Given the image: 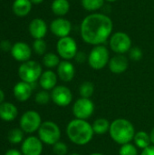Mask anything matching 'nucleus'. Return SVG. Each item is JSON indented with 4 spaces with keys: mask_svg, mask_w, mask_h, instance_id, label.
Returning <instances> with one entry per match:
<instances>
[{
    "mask_svg": "<svg viewBox=\"0 0 154 155\" xmlns=\"http://www.w3.org/2000/svg\"><path fill=\"white\" fill-rule=\"evenodd\" d=\"M113 24L110 16L104 14H91L84 18L80 33L83 40L92 45L105 43L112 35Z\"/></svg>",
    "mask_w": 154,
    "mask_h": 155,
    "instance_id": "f257e3e1",
    "label": "nucleus"
},
{
    "mask_svg": "<svg viewBox=\"0 0 154 155\" xmlns=\"http://www.w3.org/2000/svg\"><path fill=\"white\" fill-rule=\"evenodd\" d=\"M66 134L69 140L76 145H85L93 137V130L87 120L74 119L66 126Z\"/></svg>",
    "mask_w": 154,
    "mask_h": 155,
    "instance_id": "f03ea898",
    "label": "nucleus"
},
{
    "mask_svg": "<svg viewBox=\"0 0 154 155\" xmlns=\"http://www.w3.org/2000/svg\"><path fill=\"white\" fill-rule=\"evenodd\" d=\"M135 133L133 124L127 119L118 118L111 123L109 130L110 136L113 142L120 145L133 141Z\"/></svg>",
    "mask_w": 154,
    "mask_h": 155,
    "instance_id": "7ed1b4c3",
    "label": "nucleus"
},
{
    "mask_svg": "<svg viewBox=\"0 0 154 155\" xmlns=\"http://www.w3.org/2000/svg\"><path fill=\"white\" fill-rule=\"evenodd\" d=\"M38 138L42 141L43 143L47 145H54L60 141L61 130L59 126L54 122H44L38 129Z\"/></svg>",
    "mask_w": 154,
    "mask_h": 155,
    "instance_id": "20e7f679",
    "label": "nucleus"
},
{
    "mask_svg": "<svg viewBox=\"0 0 154 155\" xmlns=\"http://www.w3.org/2000/svg\"><path fill=\"white\" fill-rule=\"evenodd\" d=\"M42 66L35 61H26L23 63L18 69V75L23 82L28 84L35 83L42 75Z\"/></svg>",
    "mask_w": 154,
    "mask_h": 155,
    "instance_id": "39448f33",
    "label": "nucleus"
},
{
    "mask_svg": "<svg viewBox=\"0 0 154 155\" xmlns=\"http://www.w3.org/2000/svg\"><path fill=\"white\" fill-rule=\"evenodd\" d=\"M109 51L103 45H95L88 55V64L93 70L104 68L109 64Z\"/></svg>",
    "mask_w": 154,
    "mask_h": 155,
    "instance_id": "423d86ee",
    "label": "nucleus"
},
{
    "mask_svg": "<svg viewBox=\"0 0 154 155\" xmlns=\"http://www.w3.org/2000/svg\"><path fill=\"white\" fill-rule=\"evenodd\" d=\"M56 51L58 55L64 60H72L75 57L78 52L76 41L71 36L59 38L56 44Z\"/></svg>",
    "mask_w": 154,
    "mask_h": 155,
    "instance_id": "0eeeda50",
    "label": "nucleus"
},
{
    "mask_svg": "<svg viewBox=\"0 0 154 155\" xmlns=\"http://www.w3.org/2000/svg\"><path fill=\"white\" fill-rule=\"evenodd\" d=\"M110 47L117 54H123L131 50L132 39L124 32H116L110 37Z\"/></svg>",
    "mask_w": 154,
    "mask_h": 155,
    "instance_id": "6e6552de",
    "label": "nucleus"
},
{
    "mask_svg": "<svg viewBox=\"0 0 154 155\" xmlns=\"http://www.w3.org/2000/svg\"><path fill=\"white\" fill-rule=\"evenodd\" d=\"M73 114L76 119L87 120L94 112L93 102L89 98H79L73 104Z\"/></svg>",
    "mask_w": 154,
    "mask_h": 155,
    "instance_id": "1a4fd4ad",
    "label": "nucleus"
},
{
    "mask_svg": "<svg viewBox=\"0 0 154 155\" xmlns=\"http://www.w3.org/2000/svg\"><path fill=\"white\" fill-rule=\"evenodd\" d=\"M42 124V119L40 114L35 111H27L25 112L20 119V127L21 130L27 134H32L35 131H38Z\"/></svg>",
    "mask_w": 154,
    "mask_h": 155,
    "instance_id": "9d476101",
    "label": "nucleus"
},
{
    "mask_svg": "<svg viewBox=\"0 0 154 155\" xmlns=\"http://www.w3.org/2000/svg\"><path fill=\"white\" fill-rule=\"evenodd\" d=\"M51 99L57 106L66 107L73 101V94L68 87L64 85H57L52 90Z\"/></svg>",
    "mask_w": 154,
    "mask_h": 155,
    "instance_id": "9b49d317",
    "label": "nucleus"
},
{
    "mask_svg": "<svg viewBox=\"0 0 154 155\" xmlns=\"http://www.w3.org/2000/svg\"><path fill=\"white\" fill-rule=\"evenodd\" d=\"M50 30L55 36L59 38L69 36L72 31V24L68 19L58 17L53 20L50 24Z\"/></svg>",
    "mask_w": 154,
    "mask_h": 155,
    "instance_id": "f8f14e48",
    "label": "nucleus"
},
{
    "mask_svg": "<svg viewBox=\"0 0 154 155\" xmlns=\"http://www.w3.org/2000/svg\"><path fill=\"white\" fill-rule=\"evenodd\" d=\"M23 155H41L43 152V143L35 136L27 137L22 144Z\"/></svg>",
    "mask_w": 154,
    "mask_h": 155,
    "instance_id": "ddd939ff",
    "label": "nucleus"
},
{
    "mask_svg": "<svg viewBox=\"0 0 154 155\" xmlns=\"http://www.w3.org/2000/svg\"><path fill=\"white\" fill-rule=\"evenodd\" d=\"M11 54L15 60L25 63L29 61L32 55V49L25 42H16L12 45Z\"/></svg>",
    "mask_w": 154,
    "mask_h": 155,
    "instance_id": "4468645a",
    "label": "nucleus"
},
{
    "mask_svg": "<svg viewBox=\"0 0 154 155\" xmlns=\"http://www.w3.org/2000/svg\"><path fill=\"white\" fill-rule=\"evenodd\" d=\"M109 69L113 74H120L124 73L129 67L128 58L123 54H116L113 56L108 64Z\"/></svg>",
    "mask_w": 154,
    "mask_h": 155,
    "instance_id": "2eb2a0df",
    "label": "nucleus"
},
{
    "mask_svg": "<svg viewBox=\"0 0 154 155\" xmlns=\"http://www.w3.org/2000/svg\"><path fill=\"white\" fill-rule=\"evenodd\" d=\"M75 75V68L70 61H61L57 66V76L64 83L71 82Z\"/></svg>",
    "mask_w": 154,
    "mask_h": 155,
    "instance_id": "dca6fc26",
    "label": "nucleus"
},
{
    "mask_svg": "<svg viewBox=\"0 0 154 155\" xmlns=\"http://www.w3.org/2000/svg\"><path fill=\"white\" fill-rule=\"evenodd\" d=\"M29 33L34 39H43L47 33V25L42 18H34L29 25Z\"/></svg>",
    "mask_w": 154,
    "mask_h": 155,
    "instance_id": "f3484780",
    "label": "nucleus"
},
{
    "mask_svg": "<svg viewBox=\"0 0 154 155\" xmlns=\"http://www.w3.org/2000/svg\"><path fill=\"white\" fill-rule=\"evenodd\" d=\"M32 91H33V88L31 86V84L21 81L15 85L14 95L18 101L25 102V101H27L31 97Z\"/></svg>",
    "mask_w": 154,
    "mask_h": 155,
    "instance_id": "a211bd4d",
    "label": "nucleus"
},
{
    "mask_svg": "<svg viewBox=\"0 0 154 155\" xmlns=\"http://www.w3.org/2000/svg\"><path fill=\"white\" fill-rule=\"evenodd\" d=\"M57 79H58V76L54 72H53L51 70H47V71L44 72L42 74V75L40 76L39 84L45 91L53 90L56 86Z\"/></svg>",
    "mask_w": 154,
    "mask_h": 155,
    "instance_id": "6ab92c4d",
    "label": "nucleus"
},
{
    "mask_svg": "<svg viewBox=\"0 0 154 155\" xmlns=\"http://www.w3.org/2000/svg\"><path fill=\"white\" fill-rule=\"evenodd\" d=\"M18 114L17 108L11 103L4 102L0 104V118L5 122L14 121Z\"/></svg>",
    "mask_w": 154,
    "mask_h": 155,
    "instance_id": "aec40b11",
    "label": "nucleus"
},
{
    "mask_svg": "<svg viewBox=\"0 0 154 155\" xmlns=\"http://www.w3.org/2000/svg\"><path fill=\"white\" fill-rule=\"evenodd\" d=\"M32 3L30 0H15L13 3V12L19 17L27 15L32 9Z\"/></svg>",
    "mask_w": 154,
    "mask_h": 155,
    "instance_id": "412c9836",
    "label": "nucleus"
},
{
    "mask_svg": "<svg viewBox=\"0 0 154 155\" xmlns=\"http://www.w3.org/2000/svg\"><path fill=\"white\" fill-rule=\"evenodd\" d=\"M51 9L55 15L63 17L69 12L70 3L68 0H54L51 5Z\"/></svg>",
    "mask_w": 154,
    "mask_h": 155,
    "instance_id": "4be33fe9",
    "label": "nucleus"
},
{
    "mask_svg": "<svg viewBox=\"0 0 154 155\" xmlns=\"http://www.w3.org/2000/svg\"><path fill=\"white\" fill-rule=\"evenodd\" d=\"M133 142H134V144L136 145V147L139 149H142V150L152 145L150 134H148L144 131H139V132L135 133Z\"/></svg>",
    "mask_w": 154,
    "mask_h": 155,
    "instance_id": "5701e85b",
    "label": "nucleus"
},
{
    "mask_svg": "<svg viewBox=\"0 0 154 155\" xmlns=\"http://www.w3.org/2000/svg\"><path fill=\"white\" fill-rule=\"evenodd\" d=\"M110 125H111L110 122L105 118H98L92 124L94 134H98V135H103L109 133Z\"/></svg>",
    "mask_w": 154,
    "mask_h": 155,
    "instance_id": "b1692460",
    "label": "nucleus"
},
{
    "mask_svg": "<svg viewBox=\"0 0 154 155\" xmlns=\"http://www.w3.org/2000/svg\"><path fill=\"white\" fill-rule=\"evenodd\" d=\"M94 94V84L90 81L84 82L79 86V94L83 98H91Z\"/></svg>",
    "mask_w": 154,
    "mask_h": 155,
    "instance_id": "393cba45",
    "label": "nucleus"
},
{
    "mask_svg": "<svg viewBox=\"0 0 154 155\" xmlns=\"http://www.w3.org/2000/svg\"><path fill=\"white\" fill-rule=\"evenodd\" d=\"M60 56L54 53H47L43 57V64L47 68L57 67L60 64Z\"/></svg>",
    "mask_w": 154,
    "mask_h": 155,
    "instance_id": "a878e982",
    "label": "nucleus"
},
{
    "mask_svg": "<svg viewBox=\"0 0 154 155\" xmlns=\"http://www.w3.org/2000/svg\"><path fill=\"white\" fill-rule=\"evenodd\" d=\"M105 0H81L82 6L89 12L96 11L102 8L104 5Z\"/></svg>",
    "mask_w": 154,
    "mask_h": 155,
    "instance_id": "bb28decb",
    "label": "nucleus"
},
{
    "mask_svg": "<svg viewBox=\"0 0 154 155\" xmlns=\"http://www.w3.org/2000/svg\"><path fill=\"white\" fill-rule=\"evenodd\" d=\"M24 139V132L20 129H13L8 134V140L13 144L21 143Z\"/></svg>",
    "mask_w": 154,
    "mask_h": 155,
    "instance_id": "cd10ccee",
    "label": "nucleus"
},
{
    "mask_svg": "<svg viewBox=\"0 0 154 155\" xmlns=\"http://www.w3.org/2000/svg\"><path fill=\"white\" fill-rule=\"evenodd\" d=\"M119 155H138V148L131 143L121 145Z\"/></svg>",
    "mask_w": 154,
    "mask_h": 155,
    "instance_id": "c85d7f7f",
    "label": "nucleus"
},
{
    "mask_svg": "<svg viewBox=\"0 0 154 155\" xmlns=\"http://www.w3.org/2000/svg\"><path fill=\"white\" fill-rule=\"evenodd\" d=\"M46 48H47V45L44 39H35L34 42L33 43V49L34 53L37 54L38 55L45 54Z\"/></svg>",
    "mask_w": 154,
    "mask_h": 155,
    "instance_id": "c756f323",
    "label": "nucleus"
},
{
    "mask_svg": "<svg viewBox=\"0 0 154 155\" xmlns=\"http://www.w3.org/2000/svg\"><path fill=\"white\" fill-rule=\"evenodd\" d=\"M51 99V94H48L47 91L44 90V91H40L35 94L34 97V101L36 104H40V105H45L49 103Z\"/></svg>",
    "mask_w": 154,
    "mask_h": 155,
    "instance_id": "7c9ffc66",
    "label": "nucleus"
},
{
    "mask_svg": "<svg viewBox=\"0 0 154 155\" xmlns=\"http://www.w3.org/2000/svg\"><path fill=\"white\" fill-rule=\"evenodd\" d=\"M53 152L55 155H66L68 152V147L64 143L59 141L53 145Z\"/></svg>",
    "mask_w": 154,
    "mask_h": 155,
    "instance_id": "2f4dec72",
    "label": "nucleus"
},
{
    "mask_svg": "<svg viewBox=\"0 0 154 155\" xmlns=\"http://www.w3.org/2000/svg\"><path fill=\"white\" fill-rule=\"evenodd\" d=\"M129 56L133 61L138 62V61L142 60V58L143 56V53L142 49L139 47H132L131 50L129 51Z\"/></svg>",
    "mask_w": 154,
    "mask_h": 155,
    "instance_id": "473e14b6",
    "label": "nucleus"
},
{
    "mask_svg": "<svg viewBox=\"0 0 154 155\" xmlns=\"http://www.w3.org/2000/svg\"><path fill=\"white\" fill-rule=\"evenodd\" d=\"M74 59H75V61H76L77 63L83 64V63H84L86 60H88V57H87V55L85 54V53H84V52H77V54H76Z\"/></svg>",
    "mask_w": 154,
    "mask_h": 155,
    "instance_id": "72a5a7b5",
    "label": "nucleus"
},
{
    "mask_svg": "<svg viewBox=\"0 0 154 155\" xmlns=\"http://www.w3.org/2000/svg\"><path fill=\"white\" fill-rule=\"evenodd\" d=\"M0 48L3 50V51H11V48H12V45H11V44H10V42L9 41H2L1 42V44H0Z\"/></svg>",
    "mask_w": 154,
    "mask_h": 155,
    "instance_id": "f704fd0d",
    "label": "nucleus"
},
{
    "mask_svg": "<svg viewBox=\"0 0 154 155\" xmlns=\"http://www.w3.org/2000/svg\"><path fill=\"white\" fill-rule=\"evenodd\" d=\"M141 155H154V145H150L147 148L143 149Z\"/></svg>",
    "mask_w": 154,
    "mask_h": 155,
    "instance_id": "c9c22d12",
    "label": "nucleus"
},
{
    "mask_svg": "<svg viewBox=\"0 0 154 155\" xmlns=\"http://www.w3.org/2000/svg\"><path fill=\"white\" fill-rule=\"evenodd\" d=\"M5 155H23L22 153H20L19 151L17 150H15V149H11V150H8Z\"/></svg>",
    "mask_w": 154,
    "mask_h": 155,
    "instance_id": "e433bc0d",
    "label": "nucleus"
},
{
    "mask_svg": "<svg viewBox=\"0 0 154 155\" xmlns=\"http://www.w3.org/2000/svg\"><path fill=\"white\" fill-rule=\"evenodd\" d=\"M150 138H151V143L152 144L154 145V127L152 129L151 133H150Z\"/></svg>",
    "mask_w": 154,
    "mask_h": 155,
    "instance_id": "4c0bfd02",
    "label": "nucleus"
},
{
    "mask_svg": "<svg viewBox=\"0 0 154 155\" xmlns=\"http://www.w3.org/2000/svg\"><path fill=\"white\" fill-rule=\"evenodd\" d=\"M4 99H5V94L4 92L0 89V104L2 103H4Z\"/></svg>",
    "mask_w": 154,
    "mask_h": 155,
    "instance_id": "58836bf2",
    "label": "nucleus"
},
{
    "mask_svg": "<svg viewBox=\"0 0 154 155\" xmlns=\"http://www.w3.org/2000/svg\"><path fill=\"white\" fill-rule=\"evenodd\" d=\"M32 4H34V5H39L41 4L44 0H30Z\"/></svg>",
    "mask_w": 154,
    "mask_h": 155,
    "instance_id": "ea45409f",
    "label": "nucleus"
},
{
    "mask_svg": "<svg viewBox=\"0 0 154 155\" xmlns=\"http://www.w3.org/2000/svg\"><path fill=\"white\" fill-rule=\"evenodd\" d=\"M89 155H104L103 153H91V154Z\"/></svg>",
    "mask_w": 154,
    "mask_h": 155,
    "instance_id": "a19ab883",
    "label": "nucleus"
},
{
    "mask_svg": "<svg viewBox=\"0 0 154 155\" xmlns=\"http://www.w3.org/2000/svg\"><path fill=\"white\" fill-rule=\"evenodd\" d=\"M105 1H107V2H109V3H113V2H115V1H117V0H105Z\"/></svg>",
    "mask_w": 154,
    "mask_h": 155,
    "instance_id": "79ce46f5",
    "label": "nucleus"
},
{
    "mask_svg": "<svg viewBox=\"0 0 154 155\" xmlns=\"http://www.w3.org/2000/svg\"><path fill=\"white\" fill-rule=\"evenodd\" d=\"M69 155H80L79 153H71V154Z\"/></svg>",
    "mask_w": 154,
    "mask_h": 155,
    "instance_id": "37998d69",
    "label": "nucleus"
}]
</instances>
